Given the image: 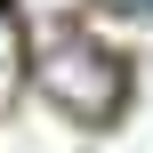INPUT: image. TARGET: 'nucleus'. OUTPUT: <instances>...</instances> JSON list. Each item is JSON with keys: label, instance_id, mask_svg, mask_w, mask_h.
Instances as JSON below:
<instances>
[{"label": "nucleus", "instance_id": "obj_2", "mask_svg": "<svg viewBox=\"0 0 153 153\" xmlns=\"http://www.w3.org/2000/svg\"><path fill=\"white\" fill-rule=\"evenodd\" d=\"M0 40H16V32H8V24H0Z\"/></svg>", "mask_w": 153, "mask_h": 153}, {"label": "nucleus", "instance_id": "obj_1", "mask_svg": "<svg viewBox=\"0 0 153 153\" xmlns=\"http://www.w3.org/2000/svg\"><path fill=\"white\" fill-rule=\"evenodd\" d=\"M40 89H48L73 121H113V113H121V97H129L121 65H113L89 32H65V40L40 56Z\"/></svg>", "mask_w": 153, "mask_h": 153}]
</instances>
